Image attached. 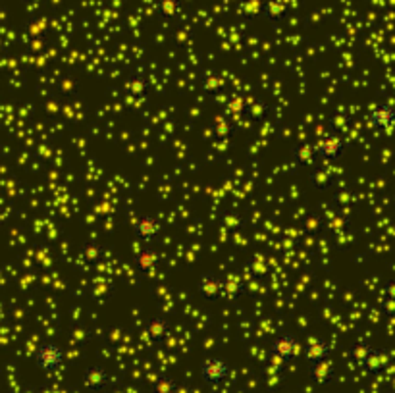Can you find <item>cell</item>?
<instances>
[{
	"label": "cell",
	"mask_w": 395,
	"mask_h": 393,
	"mask_svg": "<svg viewBox=\"0 0 395 393\" xmlns=\"http://www.w3.org/2000/svg\"><path fill=\"white\" fill-rule=\"evenodd\" d=\"M31 361L43 372H58L64 366V349L56 342H43L31 353Z\"/></svg>",
	"instance_id": "obj_1"
},
{
	"label": "cell",
	"mask_w": 395,
	"mask_h": 393,
	"mask_svg": "<svg viewBox=\"0 0 395 393\" xmlns=\"http://www.w3.org/2000/svg\"><path fill=\"white\" fill-rule=\"evenodd\" d=\"M230 374H232V366L222 357H206L199 366V376L208 388H218L230 378Z\"/></svg>",
	"instance_id": "obj_2"
},
{
	"label": "cell",
	"mask_w": 395,
	"mask_h": 393,
	"mask_svg": "<svg viewBox=\"0 0 395 393\" xmlns=\"http://www.w3.org/2000/svg\"><path fill=\"white\" fill-rule=\"evenodd\" d=\"M299 347H301L299 340L295 338L294 333H282L270 345V357H272L274 361L280 362V364H285V362L294 361Z\"/></svg>",
	"instance_id": "obj_3"
},
{
	"label": "cell",
	"mask_w": 395,
	"mask_h": 393,
	"mask_svg": "<svg viewBox=\"0 0 395 393\" xmlns=\"http://www.w3.org/2000/svg\"><path fill=\"white\" fill-rule=\"evenodd\" d=\"M395 125V106L392 104H378L368 114V127L376 134L390 131Z\"/></svg>",
	"instance_id": "obj_4"
},
{
	"label": "cell",
	"mask_w": 395,
	"mask_h": 393,
	"mask_svg": "<svg viewBox=\"0 0 395 393\" xmlns=\"http://www.w3.org/2000/svg\"><path fill=\"white\" fill-rule=\"evenodd\" d=\"M160 231H163V224L152 216H141L133 226L135 238H139L141 241H152Z\"/></svg>",
	"instance_id": "obj_5"
},
{
	"label": "cell",
	"mask_w": 395,
	"mask_h": 393,
	"mask_svg": "<svg viewBox=\"0 0 395 393\" xmlns=\"http://www.w3.org/2000/svg\"><path fill=\"white\" fill-rule=\"evenodd\" d=\"M332 349H334V345L330 342H324V340H313V342L307 343L304 357H307L309 364H316V362L328 361L330 355H332Z\"/></svg>",
	"instance_id": "obj_6"
},
{
	"label": "cell",
	"mask_w": 395,
	"mask_h": 393,
	"mask_svg": "<svg viewBox=\"0 0 395 393\" xmlns=\"http://www.w3.org/2000/svg\"><path fill=\"white\" fill-rule=\"evenodd\" d=\"M108 383V372L102 366H89L83 372V385L91 392H99L102 388H106Z\"/></svg>",
	"instance_id": "obj_7"
},
{
	"label": "cell",
	"mask_w": 395,
	"mask_h": 393,
	"mask_svg": "<svg viewBox=\"0 0 395 393\" xmlns=\"http://www.w3.org/2000/svg\"><path fill=\"white\" fill-rule=\"evenodd\" d=\"M345 151V143L344 141H339V139H326L322 141L320 145L316 147V153L320 155V158H324V160H337L339 156L344 155Z\"/></svg>",
	"instance_id": "obj_8"
},
{
	"label": "cell",
	"mask_w": 395,
	"mask_h": 393,
	"mask_svg": "<svg viewBox=\"0 0 395 393\" xmlns=\"http://www.w3.org/2000/svg\"><path fill=\"white\" fill-rule=\"evenodd\" d=\"M385 364H387V355L384 351H380V349H374V351L370 353V357L363 362V370L366 374H378L382 372L385 368Z\"/></svg>",
	"instance_id": "obj_9"
},
{
	"label": "cell",
	"mask_w": 395,
	"mask_h": 393,
	"mask_svg": "<svg viewBox=\"0 0 395 393\" xmlns=\"http://www.w3.org/2000/svg\"><path fill=\"white\" fill-rule=\"evenodd\" d=\"M309 374L316 383H326L330 378H332V364H330V359L322 362H316V364H311L309 366Z\"/></svg>",
	"instance_id": "obj_10"
},
{
	"label": "cell",
	"mask_w": 395,
	"mask_h": 393,
	"mask_svg": "<svg viewBox=\"0 0 395 393\" xmlns=\"http://www.w3.org/2000/svg\"><path fill=\"white\" fill-rule=\"evenodd\" d=\"M374 351L368 343H357L353 349H351V357H353V361L359 364V366H363V362L370 357V353Z\"/></svg>",
	"instance_id": "obj_11"
},
{
	"label": "cell",
	"mask_w": 395,
	"mask_h": 393,
	"mask_svg": "<svg viewBox=\"0 0 395 393\" xmlns=\"http://www.w3.org/2000/svg\"><path fill=\"white\" fill-rule=\"evenodd\" d=\"M154 393H176V382L172 378H163L154 385Z\"/></svg>",
	"instance_id": "obj_12"
},
{
	"label": "cell",
	"mask_w": 395,
	"mask_h": 393,
	"mask_svg": "<svg viewBox=\"0 0 395 393\" xmlns=\"http://www.w3.org/2000/svg\"><path fill=\"white\" fill-rule=\"evenodd\" d=\"M384 295L387 297V301H394L395 303V279H390L384 286Z\"/></svg>",
	"instance_id": "obj_13"
}]
</instances>
